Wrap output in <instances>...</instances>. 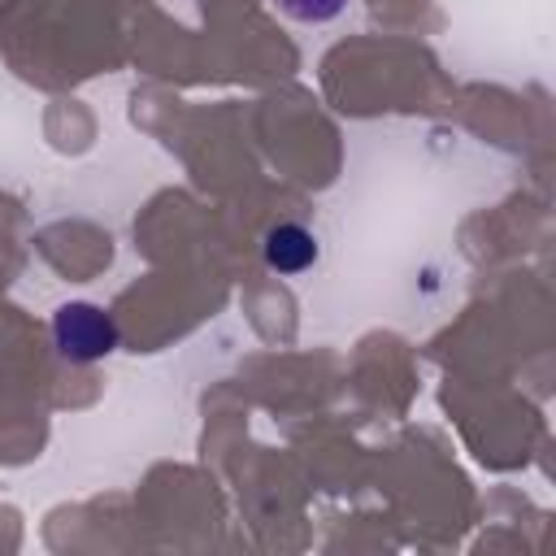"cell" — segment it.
<instances>
[{
	"label": "cell",
	"instance_id": "7a4b0ae2",
	"mask_svg": "<svg viewBox=\"0 0 556 556\" xmlns=\"http://www.w3.org/2000/svg\"><path fill=\"white\" fill-rule=\"evenodd\" d=\"M261 252H265V265H269V269H278V274H304V269L317 261L321 248H317V235H313L308 226H300V222H278V226L265 230Z\"/></svg>",
	"mask_w": 556,
	"mask_h": 556
},
{
	"label": "cell",
	"instance_id": "3957f363",
	"mask_svg": "<svg viewBox=\"0 0 556 556\" xmlns=\"http://www.w3.org/2000/svg\"><path fill=\"white\" fill-rule=\"evenodd\" d=\"M352 0H274L278 13H287L291 22H304V26H326L334 17L348 13Z\"/></svg>",
	"mask_w": 556,
	"mask_h": 556
},
{
	"label": "cell",
	"instance_id": "6da1fadb",
	"mask_svg": "<svg viewBox=\"0 0 556 556\" xmlns=\"http://www.w3.org/2000/svg\"><path fill=\"white\" fill-rule=\"evenodd\" d=\"M52 343L65 361L91 365V361H104L109 352H117V321H113V313H104L91 300H70L52 313Z\"/></svg>",
	"mask_w": 556,
	"mask_h": 556
}]
</instances>
